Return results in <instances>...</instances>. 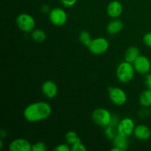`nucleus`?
<instances>
[{"label":"nucleus","mask_w":151,"mask_h":151,"mask_svg":"<svg viewBox=\"0 0 151 151\" xmlns=\"http://www.w3.org/2000/svg\"><path fill=\"white\" fill-rule=\"evenodd\" d=\"M88 50L94 55H102L106 52L109 48V42L104 37H97L91 40L87 47Z\"/></svg>","instance_id":"39448f33"},{"label":"nucleus","mask_w":151,"mask_h":151,"mask_svg":"<svg viewBox=\"0 0 151 151\" xmlns=\"http://www.w3.org/2000/svg\"><path fill=\"white\" fill-rule=\"evenodd\" d=\"M16 22L18 27L23 32H29L35 29V20L30 14L21 13L16 18Z\"/></svg>","instance_id":"20e7f679"},{"label":"nucleus","mask_w":151,"mask_h":151,"mask_svg":"<svg viewBox=\"0 0 151 151\" xmlns=\"http://www.w3.org/2000/svg\"><path fill=\"white\" fill-rule=\"evenodd\" d=\"M145 84L147 89L151 90V74L147 73L145 77Z\"/></svg>","instance_id":"bb28decb"},{"label":"nucleus","mask_w":151,"mask_h":151,"mask_svg":"<svg viewBox=\"0 0 151 151\" xmlns=\"http://www.w3.org/2000/svg\"><path fill=\"white\" fill-rule=\"evenodd\" d=\"M136 70L133 63L124 60L119 63L116 70V75L119 82L127 83L132 81L135 75Z\"/></svg>","instance_id":"f03ea898"},{"label":"nucleus","mask_w":151,"mask_h":151,"mask_svg":"<svg viewBox=\"0 0 151 151\" xmlns=\"http://www.w3.org/2000/svg\"><path fill=\"white\" fill-rule=\"evenodd\" d=\"M65 138H66V142L69 145H72L75 144L77 142H81V138L79 137L78 134H77L75 131H69L65 135Z\"/></svg>","instance_id":"6ab92c4d"},{"label":"nucleus","mask_w":151,"mask_h":151,"mask_svg":"<svg viewBox=\"0 0 151 151\" xmlns=\"http://www.w3.org/2000/svg\"><path fill=\"white\" fill-rule=\"evenodd\" d=\"M41 91L43 94L49 99H52L55 97L58 92L57 84L52 81H46L41 86Z\"/></svg>","instance_id":"9b49d317"},{"label":"nucleus","mask_w":151,"mask_h":151,"mask_svg":"<svg viewBox=\"0 0 151 151\" xmlns=\"http://www.w3.org/2000/svg\"><path fill=\"white\" fill-rule=\"evenodd\" d=\"M113 114L108 109L104 108L96 109L91 114V118L94 123L101 127H107L111 122Z\"/></svg>","instance_id":"7ed1b4c3"},{"label":"nucleus","mask_w":151,"mask_h":151,"mask_svg":"<svg viewBox=\"0 0 151 151\" xmlns=\"http://www.w3.org/2000/svg\"><path fill=\"white\" fill-rule=\"evenodd\" d=\"M47 145L44 142H37L32 145V151H46Z\"/></svg>","instance_id":"4be33fe9"},{"label":"nucleus","mask_w":151,"mask_h":151,"mask_svg":"<svg viewBox=\"0 0 151 151\" xmlns=\"http://www.w3.org/2000/svg\"><path fill=\"white\" fill-rule=\"evenodd\" d=\"M86 147L84 145L82 141L72 145V147H71V150L72 151H86Z\"/></svg>","instance_id":"5701e85b"},{"label":"nucleus","mask_w":151,"mask_h":151,"mask_svg":"<svg viewBox=\"0 0 151 151\" xmlns=\"http://www.w3.org/2000/svg\"><path fill=\"white\" fill-rule=\"evenodd\" d=\"M79 40L80 42L83 44V45L86 46V47H88L89 45V44L91 43V35H90L89 32L86 30H83L80 33L79 35Z\"/></svg>","instance_id":"412c9836"},{"label":"nucleus","mask_w":151,"mask_h":151,"mask_svg":"<svg viewBox=\"0 0 151 151\" xmlns=\"http://www.w3.org/2000/svg\"><path fill=\"white\" fill-rule=\"evenodd\" d=\"M109 99L114 105L122 106L127 102V94L123 89L118 87H110L109 91Z\"/></svg>","instance_id":"423d86ee"},{"label":"nucleus","mask_w":151,"mask_h":151,"mask_svg":"<svg viewBox=\"0 0 151 151\" xmlns=\"http://www.w3.org/2000/svg\"><path fill=\"white\" fill-rule=\"evenodd\" d=\"M143 42L147 47H151V32L145 34L143 36Z\"/></svg>","instance_id":"393cba45"},{"label":"nucleus","mask_w":151,"mask_h":151,"mask_svg":"<svg viewBox=\"0 0 151 151\" xmlns=\"http://www.w3.org/2000/svg\"><path fill=\"white\" fill-rule=\"evenodd\" d=\"M128 138V137H125V136L118 134L113 139L114 147H117L120 151L126 150L129 145V141Z\"/></svg>","instance_id":"2eb2a0df"},{"label":"nucleus","mask_w":151,"mask_h":151,"mask_svg":"<svg viewBox=\"0 0 151 151\" xmlns=\"http://www.w3.org/2000/svg\"><path fill=\"white\" fill-rule=\"evenodd\" d=\"M140 55L139 50L137 47H130L125 52V60L133 63Z\"/></svg>","instance_id":"dca6fc26"},{"label":"nucleus","mask_w":151,"mask_h":151,"mask_svg":"<svg viewBox=\"0 0 151 151\" xmlns=\"http://www.w3.org/2000/svg\"><path fill=\"white\" fill-rule=\"evenodd\" d=\"M50 21L55 26H63L67 21V13L60 7H55L50 11Z\"/></svg>","instance_id":"0eeeda50"},{"label":"nucleus","mask_w":151,"mask_h":151,"mask_svg":"<svg viewBox=\"0 0 151 151\" xmlns=\"http://www.w3.org/2000/svg\"><path fill=\"white\" fill-rule=\"evenodd\" d=\"M124 27L123 22L118 19H114L109 23L106 27V30L110 35H116L122 30Z\"/></svg>","instance_id":"4468645a"},{"label":"nucleus","mask_w":151,"mask_h":151,"mask_svg":"<svg viewBox=\"0 0 151 151\" xmlns=\"http://www.w3.org/2000/svg\"><path fill=\"white\" fill-rule=\"evenodd\" d=\"M55 151H69L71 150V147L66 144H59L54 148Z\"/></svg>","instance_id":"b1692460"},{"label":"nucleus","mask_w":151,"mask_h":151,"mask_svg":"<svg viewBox=\"0 0 151 151\" xmlns=\"http://www.w3.org/2000/svg\"></svg>","instance_id":"c85d7f7f"},{"label":"nucleus","mask_w":151,"mask_h":151,"mask_svg":"<svg viewBox=\"0 0 151 151\" xmlns=\"http://www.w3.org/2000/svg\"><path fill=\"white\" fill-rule=\"evenodd\" d=\"M134 135L139 141H146L150 139L151 131L148 126L145 125H139L135 127Z\"/></svg>","instance_id":"ddd939ff"},{"label":"nucleus","mask_w":151,"mask_h":151,"mask_svg":"<svg viewBox=\"0 0 151 151\" xmlns=\"http://www.w3.org/2000/svg\"><path fill=\"white\" fill-rule=\"evenodd\" d=\"M52 107L45 101H38L28 105L24 110V117L29 122L45 120L52 114Z\"/></svg>","instance_id":"f257e3e1"},{"label":"nucleus","mask_w":151,"mask_h":151,"mask_svg":"<svg viewBox=\"0 0 151 151\" xmlns=\"http://www.w3.org/2000/svg\"><path fill=\"white\" fill-rule=\"evenodd\" d=\"M133 65L136 72L142 75H146L149 73L151 69V63L148 58L141 55L133 63Z\"/></svg>","instance_id":"1a4fd4ad"},{"label":"nucleus","mask_w":151,"mask_h":151,"mask_svg":"<svg viewBox=\"0 0 151 151\" xmlns=\"http://www.w3.org/2000/svg\"><path fill=\"white\" fill-rule=\"evenodd\" d=\"M135 127V123L131 118L125 117L119 121L117 125V131L119 134L129 137L134 134Z\"/></svg>","instance_id":"6e6552de"},{"label":"nucleus","mask_w":151,"mask_h":151,"mask_svg":"<svg viewBox=\"0 0 151 151\" xmlns=\"http://www.w3.org/2000/svg\"><path fill=\"white\" fill-rule=\"evenodd\" d=\"M32 40L35 42L38 43H42L47 38V34H46L45 31L41 29H35L32 31V34H31Z\"/></svg>","instance_id":"a211bd4d"},{"label":"nucleus","mask_w":151,"mask_h":151,"mask_svg":"<svg viewBox=\"0 0 151 151\" xmlns=\"http://www.w3.org/2000/svg\"><path fill=\"white\" fill-rule=\"evenodd\" d=\"M119 1H120V0H119Z\"/></svg>","instance_id":"cd10ccee"},{"label":"nucleus","mask_w":151,"mask_h":151,"mask_svg":"<svg viewBox=\"0 0 151 151\" xmlns=\"http://www.w3.org/2000/svg\"><path fill=\"white\" fill-rule=\"evenodd\" d=\"M140 105L143 107H150L151 106V90L146 89L141 93L139 98Z\"/></svg>","instance_id":"f3484780"},{"label":"nucleus","mask_w":151,"mask_h":151,"mask_svg":"<svg viewBox=\"0 0 151 151\" xmlns=\"http://www.w3.org/2000/svg\"><path fill=\"white\" fill-rule=\"evenodd\" d=\"M9 150L10 151H31L32 144L26 139H15L9 145Z\"/></svg>","instance_id":"9d476101"},{"label":"nucleus","mask_w":151,"mask_h":151,"mask_svg":"<svg viewBox=\"0 0 151 151\" xmlns=\"http://www.w3.org/2000/svg\"><path fill=\"white\" fill-rule=\"evenodd\" d=\"M107 13L109 17L117 19L123 12V6L119 0H113L107 6Z\"/></svg>","instance_id":"f8f14e48"},{"label":"nucleus","mask_w":151,"mask_h":151,"mask_svg":"<svg viewBox=\"0 0 151 151\" xmlns=\"http://www.w3.org/2000/svg\"><path fill=\"white\" fill-rule=\"evenodd\" d=\"M61 4L63 6L67 7H73L74 5H75V4L77 3L78 0H60Z\"/></svg>","instance_id":"a878e982"},{"label":"nucleus","mask_w":151,"mask_h":151,"mask_svg":"<svg viewBox=\"0 0 151 151\" xmlns=\"http://www.w3.org/2000/svg\"><path fill=\"white\" fill-rule=\"evenodd\" d=\"M105 134H106V137L109 139L112 140L113 141L114 139L119 134L117 131V127L114 126V125H109L105 128Z\"/></svg>","instance_id":"aec40b11"}]
</instances>
